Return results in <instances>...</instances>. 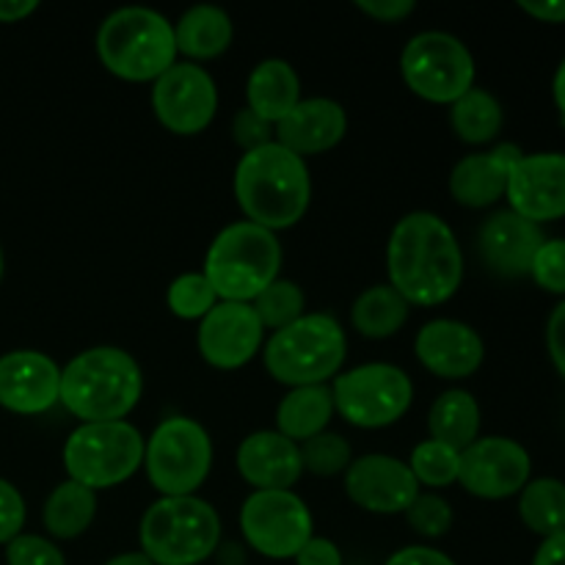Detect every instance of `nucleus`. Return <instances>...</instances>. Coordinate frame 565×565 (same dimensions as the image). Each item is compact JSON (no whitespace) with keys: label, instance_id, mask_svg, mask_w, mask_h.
Returning a JSON list of instances; mask_svg holds the SVG:
<instances>
[{"label":"nucleus","instance_id":"obj_24","mask_svg":"<svg viewBox=\"0 0 565 565\" xmlns=\"http://www.w3.org/2000/svg\"><path fill=\"white\" fill-rule=\"evenodd\" d=\"M246 99V108L276 125L301 103V77L285 58H265L248 75Z\"/></svg>","mask_w":565,"mask_h":565},{"label":"nucleus","instance_id":"obj_43","mask_svg":"<svg viewBox=\"0 0 565 565\" xmlns=\"http://www.w3.org/2000/svg\"><path fill=\"white\" fill-rule=\"evenodd\" d=\"M292 561H296V565H342V552L334 541L312 535Z\"/></svg>","mask_w":565,"mask_h":565},{"label":"nucleus","instance_id":"obj_46","mask_svg":"<svg viewBox=\"0 0 565 565\" xmlns=\"http://www.w3.org/2000/svg\"><path fill=\"white\" fill-rule=\"evenodd\" d=\"M533 565H565V530L541 541Z\"/></svg>","mask_w":565,"mask_h":565},{"label":"nucleus","instance_id":"obj_47","mask_svg":"<svg viewBox=\"0 0 565 565\" xmlns=\"http://www.w3.org/2000/svg\"><path fill=\"white\" fill-rule=\"evenodd\" d=\"M36 9V0H0V22H20Z\"/></svg>","mask_w":565,"mask_h":565},{"label":"nucleus","instance_id":"obj_17","mask_svg":"<svg viewBox=\"0 0 565 565\" xmlns=\"http://www.w3.org/2000/svg\"><path fill=\"white\" fill-rule=\"evenodd\" d=\"M511 210L533 224L565 218V152L522 154L508 180Z\"/></svg>","mask_w":565,"mask_h":565},{"label":"nucleus","instance_id":"obj_15","mask_svg":"<svg viewBox=\"0 0 565 565\" xmlns=\"http://www.w3.org/2000/svg\"><path fill=\"white\" fill-rule=\"evenodd\" d=\"M199 353L218 370H237L252 362L265 345V329L252 303L218 301L196 331Z\"/></svg>","mask_w":565,"mask_h":565},{"label":"nucleus","instance_id":"obj_50","mask_svg":"<svg viewBox=\"0 0 565 565\" xmlns=\"http://www.w3.org/2000/svg\"><path fill=\"white\" fill-rule=\"evenodd\" d=\"M3 248H0V279H3Z\"/></svg>","mask_w":565,"mask_h":565},{"label":"nucleus","instance_id":"obj_36","mask_svg":"<svg viewBox=\"0 0 565 565\" xmlns=\"http://www.w3.org/2000/svg\"><path fill=\"white\" fill-rule=\"evenodd\" d=\"M403 516L412 524L414 533L425 535V539H441L452 527V508L439 494H423L419 491L417 500L408 505V511Z\"/></svg>","mask_w":565,"mask_h":565},{"label":"nucleus","instance_id":"obj_31","mask_svg":"<svg viewBox=\"0 0 565 565\" xmlns=\"http://www.w3.org/2000/svg\"><path fill=\"white\" fill-rule=\"evenodd\" d=\"M519 516L541 539L565 530V483L557 478H535L519 491Z\"/></svg>","mask_w":565,"mask_h":565},{"label":"nucleus","instance_id":"obj_27","mask_svg":"<svg viewBox=\"0 0 565 565\" xmlns=\"http://www.w3.org/2000/svg\"><path fill=\"white\" fill-rule=\"evenodd\" d=\"M430 439L463 452L480 439V406L467 390H447L428 414Z\"/></svg>","mask_w":565,"mask_h":565},{"label":"nucleus","instance_id":"obj_45","mask_svg":"<svg viewBox=\"0 0 565 565\" xmlns=\"http://www.w3.org/2000/svg\"><path fill=\"white\" fill-rule=\"evenodd\" d=\"M519 9L541 22H565V0H519Z\"/></svg>","mask_w":565,"mask_h":565},{"label":"nucleus","instance_id":"obj_40","mask_svg":"<svg viewBox=\"0 0 565 565\" xmlns=\"http://www.w3.org/2000/svg\"><path fill=\"white\" fill-rule=\"evenodd\" d=\"M25 500L20 491L0 478V544H11L25 527Z\"/></svg>","mask_w":565,"mask_h":565},{"label":"nucleus","instance_id":"obj_12","mask_svg":"<svg viewBox=\"0 0 565 565\" xmlns=\"http://www.w3.org/2000/svg\"><path fill=\"white\" fill-rule=\"evenodd\" d=\"M241 530L254 552L292 561L315 535L309 505L296 491H252L241 508Z\"/></svg>","mask_w":565,"mask_h":565},{"label":"nucleus","instance_id":"obj_41","mask_svg":"<svg viewBox=\"0 0 565 565\" xmlns=\"http://www.w3.org/2000/svg\"><path fill=\"white\" fill-rule=\"evenodd\" d=\"M546 351L557 373L565 379V298L552 309L550 323H546Z\"/></svg>","mask_w":565,"mask_h":565},{"label":"nucleus","instance_id":"obj_32","mask_svg":"<svg viewBox=\"0 0 565 565\" xmlns=\"http://www.w3.org/2000/svg\"><path fill=\"white\" fill-rule=\"evenodd\" d=\"M252 307L265 331H279L307 315V296H303V290L296 281L281 279L279 276V279L270 281V285L254 298Z\"/></svg>","mask_w":565,"mask_h":565},{"label":"nucleus","instance_id":"obj_29","mask_svg":"<svg viewBox=\"0 0 565 565\" xmlns=\"http://www.w3.org/2000/svg\"><path fill=\"white\" fill-rule=\"evenodd\" d=\"M412 303L392 285H375L359 292L351 307V323L367 340H386L406 326Z\"/></svg>","mask_w":565,"mask_h":565},{"label":"nucleus","instance_id":"obj_18","mask_svg":"<svg viewBox=\"0 0 565 565\" xmlns=\"http://www.w3.org/2000/svg\"><path fill=\"white\" fill-rule=\"evenodd\" d=\"M61 397V367L42 351H9L0 356V406L36 417Z\"/></svg>","mask_w":565,"mask_h":565},{"label":"nucleus","instance_id":"obj_39","mask_svg":"<svg viewBox=\"0 0 565 565\" xmlns=\"http://www.w3.org/2000/svg\"><path fill=\"white\" fill-rule=\"evenodd\" d=\"M232 138H235V143L243 152H252V149L276 141V125L265 121L252 108H241L235 119H232Z\"/></svg>","mask_w":565,"mask_h":565},{"label":"nucleus","instance_id":"obj_21","mask_svg":"<svg viewBox=\"0 0 565 565\" xmlns=\"http://www.w3.org/2000/svg\"><path fill=\"white\" fill-rule=\"evenodd\" d=\"M237 472L254 491H290L301 480V447L279 430H257L237 447Z\"/></svg>","mask_w":565,"mask_h":565},{"label":"nucleus","instance_id":"obj_2","mask_svg":"<svg viewBox=\"0 0 565 565\" xmlns=\"http://www.w3.org/2000/svg\"><path fill=\"white\" fill-rule=\"evenodd\" d=\"M235 199L252 224L268 232L290 230L312 202L307 160L276 141L243 152L235 166Z\"/></svg>","mask_w":565,"mask_h":565},{"label":"nucleus","instance_id":"obj_14","mask_svg":"<svg viewBox=\"0 0 565 565\" xmlns=\"http://www.w3.org/2000/svg\"><path fill=\"white\" fill-rule=\"evenodd\" d=\"M533 461L519 441L483 436L461 452L458 483L480 500H508L530 483Z\"/></svg>","mask_w":565,"mask_h":565},{"label":"nucleus","instance_id":"obj_42","mask_svg":"<svg viewBox=\"0 0 565 565\" xmlns=\"http://www.w3.org/2000/svg\"><path fill=\"white\" fill-rule=\"evenodd\" d=\"M356 9L379 22H403L414 14L417 3L414 0H356Z\"/></svg>","mask_w":565,"mask_h":565},{"label":"nucleus","instance_id":"obj_44","mask_svg":"<svg viewBox=\"0 0 565 565\" xmlns=\"http://www.w3.org/2000/svg\"><path fill=\"white\" fill-rule=\"evenodd\" d=\"M386 565H458L452 557H447L445 552L430 550V546H406V550L395 552V555L386 561Z\"/></svg>","mask_w":565,"mask_h":565},{"label":"nucleus","instance_id":"obj_28","mask_svg":"<svg viewBox=\"0 0 565 565\" xmlns=\"http://www.w3.org/2000/svg\"><path fill=\"white\" fill-rule=\"evenodd\" d=\"M94 516H97V491L86 489L75 480H64L55 486L42 511L44 530L61 541H72L86 533Z\"/></svg>","mask_w":565,"mask_h":565},{"label":"nucleus","instance_id":"obj_23","mask_svg":"<svg viewBox=\"0 0 565 565\" xmlns=\"http://www.w3.org/2000/svg\"><path fill=\"white\" fill-rule=\"evenodd\" d=\"M348 132V114L337 99H301L281 121H276V143L298 158L334 149Z\"/></svg>","mask_w":565,"mask_h":565},{"label":"nucleus","instance_id":"obj_8","mask_svg":"<svg viewBox=\"0 0 565 565\" xmlns=\"http://www.w3.org/2000/svg\"><path fill=\"white\" fill-rule=\"evenodd\" d=\"M147 439L127 419L81 423L64 441V469L86 489H114L143 467Z\"/></svg>","mask_w":565,"mask_h":565},{"label":"nucleus","instance_id":"obj_19","mask_svg":"<svg viewBox=\"0 0 565 565\" xmlns=\"http://www.w3.org/2000/svg\"><path fill=\"white\" fill-rule=\"evenodd\" d=\"M414 353L428 373L461 381L478 373L486 359V345L469 323L436 318L417 331Z\"/></svg>","mask_w":565,"mask_h":565},{"label":"nucleus","instance_id":"obj_33","mask_svg":"<svg viewBox=\"0 0 565 565\" xmlns=\"http://www.w3.org/2000/svg\"><path fill=\"white\" fill-rule=\"evenodd\" d=\"M458 463H461V452L434 439L419 441L408 458V469L417 478V483L430 486V489H447V486L456 483Z\"/></svg>","mask_w":565,"mask_h":565},{"label":"nucleus","instance_id":"obj_34","mask_svg":"<svg viewBox=\"0 0 565 565\" xmlns=\"http://www.w3.org/2000/svg\"><path fill=\"white\" fill-rule=\"evenodd\" d=\"M298 447H301L303 472L320 475V478H334V475L345 472L353 461V450L345 436L331 434V430H323Z\"/></svg>","mask_w":565,"mask_h":565},{"label":"nucleus","instance_id":"obj_13","mask_svg":"<svg viewBox=\"0 0 565 565\" xmlns=\"http://www.w3.org/2000/svg\"><path fill=\"white\" fill-rule=\"evenodd\" d=\"M152 110L160 125L177 136L207 130L218 110L215 77L193 61H177L152 83Z\"/></svg>","mask_w":565,"mask_h":565},{"label":"nucleus","instance_id":"obj_5","mask_svg":"<svg viewBox=\"0 0 565 565\" xmlns=\"http://www.w3.org/2000/svg\"><path fill=\"white\" fill-rule=\"evenodd\" d=\"M345 356V329L326 312H307L296 323L274 331L263 345L265 370L290 390L329 384L342 373Z\"/></svg>","mask_w":565,"mask_h":565},{"label":"nucleus","instance_id":"obj_37","mask_svg":"<svg viewBox=\"0 0 565 565\" xmlns=\"http://www.w3.org/2000/svg\"><path fill=\"white\" fill-rule=\"evenodd\" d=\"M535 285L552 296H565V237L544 241L530 268Z\"/></svg>","mask_w":565,"mask_h":565},{"label":"nucleus","instance_id":"obj_16","mask_svg":"<svg viewBox=\"0 0 565 565\" xmlns=\"http://www.w3.org/2000/svg\"><path fill=\"white\" fill-rule=\"evenodd\" d=\"M345 494L353 505L367 513H406L417 500L419 483L406 461L384 452L362 456L345 469Z\"/></svg>","mask_w":565,"mask_h":565},{"label":"nucleus","instance_id":"obj_38","mask_svg":"<svg viewBox=\"0 0 565 565\" xmlns=\"http://www.w3.org/2000/svg\"><path fill=\"white\" fill-rule=\"evenodd\" d=\"M6 565H66V561L53 541L22 533L6 544Z\"/></svg>","mask_w":565,"mask_h":565},{"label":"nucleus","instance_id":"obj_9","mask_svg":"<svg viewBox=\"0 0 565 565\" xmlns=\"http://www.w3.org/2000/svg\"><path fill=\"white\" fill-rule=\"evenodd\" d=\"M213 467V441L191 417H169L143 445V469L160 497H193Z\"/></svg>","mask_w":565,"mask_h":565},{"label":"nucleus","instance_id":"obj_26","mask_svg":"<svg viewBox=\"0 0 565 565\" xmlns=\"http://www.w3.org/2000/svg\"><path fill=\"white\" fill-rule=\"evenodd\" d=\"M334 414V397H331L329 384L296 386L281 397L279 408H276V430L301 445V441L323 434Z\"/></svg>","mask_w":565,"mask_h":565},{"label":"nucleus","instance_id":"obj_11","mask_svg":"<svg viewBox=\"0 0 565 565\" xmlns=\"http://www.w3.org/2000/svg\"><path fill=\"white\" fill-rule=\"evenodd\" d=\"M401 72L417 97L436 105H452L475 88V55L447 31H423L408 39Z\"/></svg>","mask_w":565,"mask_h":565},{"label":"nucleus","instance_id":"obj_7","mask_svg":"<svg viewBox=\"0 0 565 565\" xmlns=\"http://www.w3.org/2000/svg\"><path fill=\"white\" fill-rule=\"evenodd\" d=\"M138 541L152 565H199L218 550L221 519L196 494L160 497L143 511Z\"/></svg>","mask_w":565,"mask_h":565},{"label":"nucleus","instance_id":"obj_25","mask_svg":"<svg viewBox=\"0 0 565 565\" xmlns=\"http://www.w3.org/2000/svg\"><path fill=\"white\" fill-rule=\"evenodd\" d=\"M235 36V25L232 17L226 14L221 6L213 3H199L182 11L180 20L174 22V39H177V53L188 55L196 61L218 58L226 53Z\"/></svg>","mask_w":565,"mask_h":565},{"label":"nucleus","instance_id":"obj_20","mask_svg":"<svg viewBox=\"0 0 565 565\" xmlns=\"http://www.w3.org/2000/svg\"><path fill=\"white\" fill-rule=\"evenodd\" d=\"M544 232L539 224L522 218L513 210H500L491 215L478 235V248L489 270L502 279H522L530 276L533 259L544 246Z\"/></svg>","mask_w":565,"mask_h":565},{"label":"nucleus","instance_id":"obj_4","mask_svg":"<svg viewBox=\"0 0 565 565\" xmlns=\"http://www.w3.org/2000/svg\"><path fill=\"white\" fill-rule=\"evenodd\" d=\"M99 61L110 75L130 83L158 81L177 64L174 22L147 6H125L99 22L94 39Z\"/></svg>","mask_w":565,"mask_h":565},{"label":"nucleus","instance_id":"obj_30","mask_svg":"<svg viewBox=\"0 0 565 565\" xmlns=\"http://www.w3.org/2000/svg\"><path fill=\"white\" fill-rule=\"evenodd\" d=\"M502 121H505V110H502L500 99L486 88H469L463 97L450 105L452 132L472 147L494 141L502 130Z\"/></svg>","mask_w":565,"mask_h":565},{"label":"nucleus","instance_id":"obj_48","mask_svg":"<svg viewBox=\"0 0 565 565\" xmlns=\"http://www.w3.org/2000/svg\"><path fill=\"white\" fill-rule=\"evenodd\" d=\"M552 94H555V105H557V110H561V119L565 125V58L561 61V66H557V72H555V81H552Z\"/></svg>","mask_w":565,"mask_h":565},{"label":"nucleus","instance_id":"obj_10","mask_svg":"<svg viewBox=\"0 0 565 565\" xmlns=\"http://www.w3.org/2000/svg\"><path fill=\"white\" fill-rule=\"evenodd\" d=\"M334 412L353 428L379 430L395 425L412 408L414 384L406 370L386 362L359 364L331 384Z\"/></svg>","mask_w":565,"mask_h":565},{"label":"nucleus","instance_id":"obj_22","mask_svg":"<svg viewBox=\"0 0 565 565\" xmlns=\"http://www.w3.org/2000/svg\"><path fill=\"white\" fill-rule=\"evenodd\" d=\"M522 154L516 143H497L489 152L467 154L450 171V196L463 207H491L505 196L511 171Z\"/></svg>","mask_w":565,"mask_h":565},{"label":"nucleus","instance_id":"obj_49","mask_svg":"<svg viewBox=\"0 0 565 565\" xmlns=\"http://www.w3.org/2000/svg\"><path fill=\"white\" fill-rule=\"evenodd\" d=\"M105 565H152V561H149L143 552H125V555L110 557V561Z\"/></svg>","mask_w":565,"mask_h":565},{"label":"nucleus","instance_id":"obj_1","mask_svg":"<svg viewBox=\"0 0 565 565\" xmlns=\"http://www.w3.org/2000/svg\"><path fill=\"white\" fill-rule=\"evenodd\" d=\"M386 274L408 303H447L463 281V252L456 232L428 210L403 215L386 243Z\"/></svg>","mask_w":565,"mask_h":565},{"label":"nucleus","instance_id":"obj_6","mask_svg":"<svg viewBox=\"0 0 565 565\" xmlns=\"http://www.w3.org/2000/svg\"><path fill=\"white\" fill-rule=\"evenodd\" d=\"M281 257L285 254L276 232L252 221H235L213 237L202 274L218 301L252 303L270 281L279 279Z\"/></svg>","mask_w":565,"mask_h":565},{"label":"nucleus","instance_id":"obj_3","mask_svg":"<svg viewBox=\"0 0 565 565\" xmlns=\"http://www.w3.org/2000/svg\"><path fill=\"white\" fill-rule=\"evenodd\" d=\"M141 392V367L114 345L88 348L61 370L58 403L83 423H119L138 406Z\"/></svg>","mask_w":565,"mask_h":565},{"label":"nucleus","instance_id":"obj_35","mask_svg":"<svg viewBox=\"0 0 565 565\" xmlns=\"http://www.w3.org/2000/svg\"><path fill=\"white\" fill-rule=\"evenodd\" d=\"M166 303L180 320H202L218 303V296L204 274H180L169 285Z\"/></svg>","mask_w":565,"mask_h":565}]
</instances>
